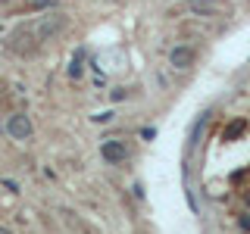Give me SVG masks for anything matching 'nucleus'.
I'll list each match as a JSON object with an SVG mask.
<instances>
[{
	"label": "nucleus",
	"instance_id": "obj_11",
	"mask_svg": "<svg viewBox=\"0 0 250 234\" xmlns=\"http://www.w3.org/2000/svg\"><path fill=\"white\" fill-rule=\"evenodd\" d=\"M128 97V91L125 88H116V91H109V100H113V103H119V100H125Z\"/></svg>",
	"mask_w": 250,
	"mask_h": 234
},
{
	"label": "nucleus",
	"instance_id": "obj_14",
	"mask_svg": "<svg viewBox=\"0 0 250 234\" xmlns=\"http://www.w3.org/2000/svg\"><path fill=\"white\" fill-rule=\"evenodd\" d=\"M0 131H3V128H0Z\"/></svg>",
	"mask_w": 250,
	"mask_h": 234
},
{
	"label": "nucleus",
	"instance_id": "obj_9",
	"mask_svg": "<svg viewBox=\"0 0 250 234\" xmlns=\"http://www.w3.org/2000/svg\"><path fill=\"white\" fill-rule=\"evenodd\" d=\"M60 0H31V3H25V10H47V6H57Z\"/></svg>",
	"mask_w": 250,
	"mask_h": 234
},
{
	"label": "nucleus",
	"instance_id": "obj_3",
	"mask_svg": "<svg viewBox=\"0 0 250 234\" xmlns=\"http://www.w3.org/2000/svg\"><path fill=\"white\" fill-rule=\"evenodd\" d=\"M3 131L13 140H31L35 137V125H31V119L25 113H13L10 119H6V125H3Z\"/></svg>",
	"mask_w": 250,
	"mask_h": 234
},
{
	"label": "nucleus",
	"instance_id": "obj_10",
	"mask_svg": "<svg viewBox=\"0 0 250 234\" xmlns=\"http://www.w3.org/2000/svg\"><path fill=\"white\" fill-rule=\"evenodd\" d=\"M238 228L244 231V234H250V215H247V213H241V215H238Z\"/></svg>",
	"mask_w": 250,
	"mask_h": 234
},
{
	"label": "nucleus",
	"instance_id": "obj_1",
	"mask_svg": "<svg viewBox=\"0 0 250 234\" xmlns=\"http://www.w3.org/2000/svg\"><path fill=\"white\" fill-rule=\"evenodd\" d=\"M28 28H31V35H35L38 44H47V41L60 38L62 31L69 28V19L62 13H50V16H41V19H31Z\"/></svg>",
	"mask_w": 250,
	"mask_h": 234
},
{
	"label": "nucleus",
	"instance_id": "obj_13",
	"mask_svg": "<svg viewBox=\"0 0 250 234\" xmlns=\"http://www.w3.org/2000/svg\"><path fill=\"white\" fill-rule=\"evenodd\" d=\"M0 234H13V231H10V228H3V225H0Z\"/></svg>",
	"mask_w": 250,
	"mask_h": 234
},
{
	"label": "nucleus",
	"instance_id": "obj_8",
	"mask_svg": "<svg viewBox=\"0 0 250 234\" xmlns=\"http://www.w3.org/2000/svg\"><path fill=\"white\" fill-rule=\"evenodd\" d=\"M207 119H209V116H207V113H203V116H200V119H197V125H194V128H191V147H194V144H197V137L203 135V128H207Z\"/></svg>",
	"mask_w": 250,
	"mask_h": 234
},
{
	"label": "nucleus",
	"instance_id": "obj_6",
	"mask_svg": "<svg viewBox=\"0 0 250 234\" xmlns=\"http://www.w3.org/2000/svg\"><path fill=\"white\" fill-rule=\"evenodd\" d=\"M244 128H247V122H244V119H231V122H229V128H225V135H222V140H234L238 135H244Z\"/></svg>",
	"mask_w": 250,
	"mask_h": 234
},
{
	"label": "nucleus",
	"instance_id": "obj_12",
	"mask_svg": "<svg viewBox=\"0 0 250 234\" xmlns=\"http://www.w3.org/2000/svg\"><path fill=\"white\" fill-rule=\"evenodd\" d=\"M113 119V113H100V116H94V122H109Z\"/></svg>",
	"mask_w": 250,
	"mask_h": 234
},
{
	"label": "nucleus",
	"instance_id": "obj_2",
	"mask_svg": "<svg viewBox=\"0 0 250 234\" xmlns=\"http://www.w3.org/2000/svg\"><path fill=\"white\" fill-rule=\"evenodd\" d=\"M194 62H197V47H191V44L169 47V66L175 69V72H188Z\"/></svg>",
	"mask_w": 250,
	"mask_h": 234
},
{
	"label": "nucleus",
	"instance_id": "obj_5",
	"mask_svg": "<svg viewBox=\"0 0 250 234\" xmlns=\"http://www.w3.org/2000/svg\"><path fill=\"white\" fill-rule=\"evenodd\" d=\"M185 10L191 16H200V19H209V16L222 13V0H188Z\"/></svg>",
	"mask_w": 250,
	"mask_h": 234
},
{
	"label": "nucleus",
	"instance_id": "obj_4",
	"mask_svg": "<svg viewBox=\"0 0 250 234\" xmlns=\"http://www.w3.org/2000/svg\"><path fill=\"white\" fill-rule=\"evenodd\" d=\"M100 156H104L106 166H122V162L128 159V144H125V140H116V137H106L104 144H100Z\"/></svg>",
	"mask_w": 250,
	"mask_h": 234
},
{
	"label": "nucleus",
	"instance_id": "obj_7",
	"mask_svg": "<svg viewBox=\"0 0 250 234\" xmlns=\"http://www.w3.org/2000/svg\"><path fill=\"white\" fill-rule=\"evenodd\" d=\"M82 59H84V50H75L72 62H69V78H72V81H78V78H82Z\"/></svg>",
	"mask_w": 250,
	"mask_h": 234
}]
</instances>
